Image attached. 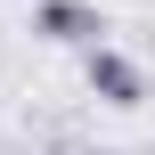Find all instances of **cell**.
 I'll return each instance as SVG.
<instances>
[{
    "label": "cell",
    "instance_id": "1",
    "mask_svg": "<svg viewBox=\"0 0 155 155\" xmlns=\"http://www.w3.org/2000/svg\"><path fill=\"white\" fill-rule=\"evenodd\" d=\"M82 82H90V98L98 106H147V74H139V57H123V49H90L82 57Z\"/></svg>",
    "mask_w": 155,
    "mask_h": 155
},
{
    "label": "cell",
    "instance_id": "2",
    "mask_svg": "<svg viewBox=\"0 0 155 155\" xmlns=\"http://www.w3.org/2000/svg\"><path fill=\"white\" fill-rule=\"evenodd\" d=\"M33 33H41V41H57V49H82V57H90V49H106V41H98V33H106V16H98L90 0H33Z\"/></svg>",
    "mask_w": 155,
    "mask_h": 155
}]
</instances>
